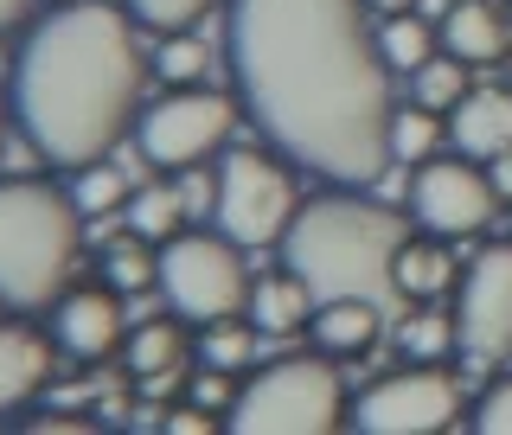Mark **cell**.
<instances>
[{"mask_svg":"<svg viewBox=\"0 0 512 435\" xmlns=\"http://www.w3.org/2000/svg\"><path fill=\"white\" fill-rule=\"evenodd\" d=\"M474 64H461L455 52H436V58H423L410 71V103H423V109H436V116H448V109L468 96V84H474Z\"/></svg>","mask_w":512,"mask_h":435,"instance_id":"cb8c5ba5","label":"cell"},{"mask_svg":"<svg viewBox=\"0 0 512 435\" xmlns=\"http://www.w3.org/2000/svg\"><path fill=\"white\" fill-rule=\"evenodd\" d=\"M301 192H295V173L282 167L276 154L263 148H244L231 141L218 160V180H212V224L231 244H282L288 218H295Z\"/></svg>","mask_w":512,"mask_h":435,"instance_id":"52a82bcc","label":"cell"},{"mask_svg":"<svg viewBox=\"0 0 512 435\" xmlns=\"http://www.w3.org/2000/svg\"><path fill=\"white\" fill-rule=\"evenodd\" d=\"M487 173H493V186H500V199H512V148H506V154H493V160H487Z\"/></svg>","mask_w":512,"mask_h":435,"instance_id":"4dcf8cb0","label":"cell"},{"mask_svg":"<svg viewBox=\"0 0 512 435\" xmlns=\"http://www.w3.org/2000/svg\"><path fill=\"white\" fill-rule=\"evenodd\" d=\"M52 352L58 340H45L39 327H20V320H0V416L32 404L52 378Z\"/></svg>","mask_w":512,"mask_h":435,"instance_id":"2e32d148","label":"cell"},{"mask_svg":"<svg viewBox=\"0 0 512 435\" xmlns=\"http://www.w3.org/2000/svg\"><path fill=\"white\" fill-rule=\"evenodd\" d=\"M77 250H84V212L71 186H52L39 173L0 180V308L45 314L71 288Z\"/></svg>","mask_w":512,"mask_h":435,"instance_id":"277c9868","label":"cell"},{"mask_svg":"<svg viewBox=\"0 0 512 435\" xmlns=\"http://www.w3.org/2000/svg\"><path fill=\"white\" fill-rule=\"evenodd\" d=\"M448 135V122L436 116V109H423V103H404L391 116V160H404V167H416V160H429L436 154V141Z\"/></svg>","mask_w":512,"mask_h":435,"instance_id":"484cf974","label":"cell"},{"mask_svg":"<svg viewBox=\"0 0 512 435\" xmlns=\"http://www.w3.org/2000/svg\"><path fill=\"white\" fill-rule=\"evenodd\" d=\"M103 282L122 288V295H141V288L160 282V244H148L141 231H122L103 244Z\"/></svg>","mask_w":512,"mask_h":435,"instance_id":"44dd1931","label":"cell"},{"mask_svg":"<svg viewBox=\"0 0 512 435\" xmlns=\"http://www.w3.org/2000/svg\"><path fill=\"white\" fill-rule=\"evenodd\" d=\"M154 77L160 84H205V45L192 39V32H160Z\"/></svg>","mask_w":512,"mask_h":435,"instance_id":"83f0119b","label":"cell"},{"mask_svg":"<svg viewBox=\"0 0 512 435\" xmlns=\"http://www.w3.org/2000/svg\"><path fill=\"white\" fill-rule=\"evenodd\" d=\"M436 39L461 64H500L512 52V0H448Z\"/></svg>","mask_w":512,"mask_h":435,"instance_id":"4fadbf2b","label":"cell"},{"mask_svg":"<svg viewBox=\"0 0 512 435\" xmlns=\"http://www.w3.org/2000/svg\"><path fill=\"white\" fill-rule=\"evenodd\" d=\"M448 141H455V154H468L487 167L493 154L512 148V90L506 84H468L455 109H448Z\"/></svg>","mask_w":512,"mask_h":435,"instance_id":"5bb4252c","label":"cell"},{"mask_svg":"<svg viewBox=\"0 0 512 435\" xmlns=\"http://www.w3.org/2000/svg\"><path fill=\"white\" fill-rule=\"evenodd\" d=\"M186 212H192L186 180H180V186H167V180L135 186V199H128V231H141L148 244H167V237L186 231Z\"/></svg>","mask_w":512,"mask_h":435,"instance_id":"d6986e66","label":"cell"},{"mask_svg":"<svg viewBox=\"0 0 512 435\" xmlns=\"http://www.w3.org/2000/svg\"><path fill=\"white\" fill-rule=\"evenodd\" d=\"M352 416L340 359L327 352H288L269 359L250 384H237V404L224 416V429L237 435H320L340 429Z\"/></svg>","mask_w":512,"mask_h":435,"instance_id":"5b68a950","label":"cell"},{"mask_svg":"<svg viewBox=\"0 0 512 435\" xmlns=\"http://www.w3.org/2000/svg\"><path fill=\"white\" fill-rule=\"evenodd\" d=\"M365 7H372V13H378V20H384V13H410V7H416V0H365Z\"/></svg>","mask_w":512,"mask_h":435,"instance_id":"d6a6232c","label":"cell"},{"mask_svg":"<svg viewBox=\"0 0 512 435\" xmlns=\"http://www.w3.org/2000/svg\"><path fill=\"white\" fill-rule=\"evenodd\" d=\"M461 378L442 359H404L397 372L372 378L352 397V429H378V435H442L461 423Z\"/></svg>","mask_w":512,"mask_h":435,"instance_id":"9c48e42d","label":"cell"},{"mask_svg":"<svg viewBox=\"0 0 512 435\" xmlns=\"http://www.w3.org/2000/svg\"><path fill=\"white\" fill-rule=\"evenodd\" d=\"M160 295L167 308L205 327V320L244 314L250 308V269L244 244H231L224 231H180L160 244Z\"/></svg>","mask_w":512,"mask_h":435,"instance_id":"8992f818","label":"cell"},{"mask_svg":"<svg viewBox=\"0 0 512 435\" xmlns=\"http://www.w3.org/2000/svg\"><path fill=\"white\" fill-rule=\"evenodd\" d=\"M26 13H32V0H0V32H13Z\"/></svg>","mask_w":512,"mask_h":435,"instance_id":"1f68e13d","label":"cell"},{"mask_svg":"<svg viewBox=\"0 0 512 435\" xmlns=\"http://www.w3.org/2000/svg\"><path fill=\"white\" fill-rule=\"evenodd\" d=\"M0 148H7V103H0Z\"/></svg>","mask_w":512,"mask_h":435,"instance_id":"836d02e7","label":"cell"},{"mask_svg":"<svg viewBox=\"0 0 512 435\" xmlns=\"http://www.w3.org/2000/svg\"><path fill=\"white\" fill-rule=\"evenodd\" d=\"M77 212L84 218H103V212H128V199H135V186L122 180L109 160H90V167H77V186H71Z\"/></svg>","mask_w":512,"mask_h":435,"instance_id":"4316f807","label":"cell"},{"mask_svg":"<svg viewBox=\"0 0 512 435\" xmlns=\"http://www.w3.org/2000/svg\"><path fill=\"white\" fill-rule=\"evenodd\" d=\"M122 365H128L135 378L186 365V327H180V314H173V320H148V327L128 333V340H122Z\"/></svg>","mask_w":512,"mask_h":435,"instance_id":"ffe728a7","label":"cell"},{"mask_svg":"<svg viewBox=\"0 0 512 435\" xmlns=\"http://www.w3.org/2000/svg\"><path fill=\"white\" fill-rule=\"evenodd\" d=\"M199 365H218V372H250L256 365V320H205V340H199Z\"/></svg>","mask_w":512,"mask_h":435,"instance_id":"d4e9b609","label":"cell"},{"mask_svg":"<svg viewBox=\"0 0 512 435\" xmlns=\"http://www.w3.org/2000/svg\"><path fill=\"white\" fill-rule=\"evenodd\" d=\"M224 64L288 167L372 186L391 167V64L365 0H224Z\"/></svg>","mask_w":512,"mask_h":435,"instance_id":"6da1fadb","label":"cell"},{"mask_svg":"<svg viewBox=\"0 0 512 435\" xmlns=\"http://www.w3.org/2000/svg\"><path fill=\"white\" fill-rule=\"evenodd\" d=\"M212 7L218 0H128V13H135L148 32H186V26H199Z\"/></svg>","mask_w":512,"mask_h":435,"instance_id":"f1b7e54d","label":"cell"},{"mask_svg":"<svg viewBox=\"0 0 512 435\" xmlns=\"http://www.w3.org/2000/svg\"><path fill=\"white\" fill-rule=\"evenodd\" d=\"M455 352L480 365L512 359V237H493L468 256L455 288Z\"/></svg>","mask_w":512,"mask_h":435,"instance_id":"8fae6325","label":"cell"},{"mask_svg":"<svg viewBox=\"0 0 512 435\" xmlns=\"http://www.w3.org/2000/svg\"><path fill=\"white\" fill-rule=\"evenodd\" d=\"M141 77L148 64L128 13L109 0H58L20 45L13 122L45 167L77 173L90 160H109V148L135 128Z\"/></svg>","mask_w":512,"mask_h":435,"instance_id":"7a4b0ae2","label":"cell"},{"mask_svg":"<svg viewBox=\"0 0 512 435\" xmlns=\"http://www.w3.org/2000/svg\"><path fill=\"white\" fill-rule=\"evenodd\" d=\"M410 237V212L352 192H327V199H301L282 231V269H295L314 288V301L340 295H391V263Z\"/></svg>","mask_w":512,"mask_h":435,"instance_id":"3957f363","label":"cell"},{"mask_svg":"<svg viewBox=\"0 0 512 435\" xmlns=\"http://www.w3.org/2000/svg\"><path fill=\"white\" fill-rule=\"evenodd\" d=\"M378 52H384V64L391 71H416L423 58H436L442 52V39H436V26L429 20H416V7L410 13H384V26H378Z\"/></svg>","mask_w":512,"mask_h":435,"instance_id":"603a6c76","label":"cell"},{"mask_svg":"<svg viewBox=\"0 0 512 435\" xmlns=\"http://www.w3.org/2000/svg\"><path fill=\"white\" fill-rule=\"evenodd\" d=\"M52 340L58 352H71V359L84 365H103L116 359L128 327H122V288L96 282V288H64V295L52 301Z\"/></svg>","mask_w":512,"mask_h":435,"instance_id":"7c38bea8","label":"cell"},{"mask_svg":"<svg viewBox=\"0 0 512 435\" xmlns=\"http://www.w3.org/2000/svg\"><path fill=\"white\" fill-rule=\"evenodd\" d=\"M308 340H314V352H327V359H365V352L384 340V314H378V301H365V295L314 301Z\"/></svg>","mask_w":512,"mask_h":435,"instance_id":"9a60e30c","label":"cell"},{"mask_svg":"<svg viewBox=\"0 0 512 435\" xmlns=\"http://www.w3.org/2000/svg\"><path fill=\"white\" fill-rule=\"evenodd\" d=\"M455 282H461V269H455V250H448V237H404V250H397V263H391V288L404 301H442V295H455Z\"/></svg>","mask_w":512,"mask_h":435,"instance_id":"e0dca14e","label":"cell"},{"mask_svg":"<svg viewBox=\"0 0 512 435\" xmlns=\"http://www.w3.org/2000/svg\"><path fill=\"white\" fill-rule=\"evenodd\" d=\"M404 212L429 237H480L493 224V212H500V186L468 154H429L410 167Z\"/></svg>","mask_w":512,"mask_h":435,"instance_id":"30bf717a","label":"cell"},{"mask_svg":"<svg viewBox=\"0 0 512 435\" xmlns=\"http://www.w3.org/2000/svg\"><path fill=\"white\" fill-rule=\"evenodd\" d=\"M308 314H314V288L295 276V269H282V276H263V282H250V320H256V333H295V327H308Z\"/></svg>","mask_w":512,"mask_h":435,"instance_id":"ac0fdd59","label":"cell"},{"mask_svg":"<svg viewBox=\"0 0 512 435\" xmlns=\"http://www.w3.org/2000/svg\"><path fill=\"white\" fill-rule=\"evenodd\" d=\"M468 423H474L480 435H512V372H500V378L487 384V391L474 397Z\"/></svg>","mask_w":512,"mask_h":435,"instance_id":"f546056e","label":"cell"},{"mask_svg":"<svg viewBox=\"0 0 512 435\" xmlns=\"http://www.w3.org/2000/svg\"><path fill=\"white\" fill-rule=\"evenodd\" d=\"M397 346H404V359H448L455 352V308H442V301H410L404 327H397Z\"/></svg>","mask_w":512,"mask_h":435,"instance_id":"7402d4cb","label":"cell"},{"mask_svg":"<svg viewBox=\"0 0 512 435\" xmlns=\"http://www.w3.org/2000/svg\"><path fill=\"white\" fill-rule=\"evenodd\" d=\"M231 128H237V109L224 90L173 84L167 96H154L135 116V148L154 173H192L199 160L231 148Z\"/></svg>","mask_w":512,"mask_h":435,"instance_id":"ba28073f","label":"cell"}]
</instances>
